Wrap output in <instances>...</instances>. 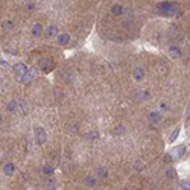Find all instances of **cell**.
Masks as SVG:
<instances>
[{
  "instance_id": "obj_23",
  "label": "cell",
  "mask_w": 190,
  "mask_h": 190,
  "mask_svg": "<svg viewBox=\"0 0 190 190\" xmlns=\"http://www.w3.org/2000/svg\"><path fill=\"white\" fill-rule=\"evenodd\" d=\"M166 176H167V178H176V171H175L173 167L167 169V171H166Z\"/></svg>"
},
{
  "instance_id": "obj_4",
  "label": "cell",
  "mask_w": 190,
  "mask_h": 190,
  "mask_svg": "<svg viewBox=\"0 0 190 190\" xmlns=\"http://www.w3.org/2000/svg\"><path fill=\"white\" fill-rule=\"evenodd\" d=\"M12 70L15 71V75H28L29 73V67L23 63H17L12 66Z\"/></svg>"
},
{
  "instance_id": "obj_13",
  "label": "cell",
  "mask_w": 190,
  "mask_h": 190,
  "mask_svg": "<svg viewBox=\"0 0 190 190\" xmlns=\"http://www.w3.org/2000/svg\"><path fill=\"white\" fill-rule=\"evenodd\" d=\"M41 34H43V26L40 23H35L34 26H32V35L34 37H40Z\"/></svg>"
},
{
  "instance_id": "obj_15",
  "label": "cell",
  "mask_w": 190,
  "mask_h": 190,
  "mask_svg": "<svg viewBox=\"0 0 190 190\" xmlns=\"http://www.w3.org/2000/svg\"><path fill=\"white\" fill-rule=\"evenodd\" d=\"M18 110H21L23 114H28L29 113V105H28V102L26 101H20L18 102Z\"/></svg>"
},
{
  "instance_id": "obj_10",
  "label": "cell",
  "mask_w": 190,
  "mask_h": 190,
  "mask_svg": "<svg viewBox=\"0 0 190 190\" xmlns=\"http://www.w3.org/2000/svg\"><path fill=\"white\" fill-rule=\"evenodd\" d=\"M53 67H55V63L52 59H43V70L46 73H49L50 70H53Z\"/></svg>"
},
{
  "instance_id": "obj_24",
  "label": "cell",
  "mask_w": 190,
  "mask_h": 190,
  "mask_svg": "<svg viewBox=\"0 0 190 190\" xmlns=\"http://www.w3.org/2000/svg\"><path fill=\"white\" fill-rule=\"evenodd\" d=\"M87 138H97L99 137V132L97 131H90V132H87L85 134Z\"/></svg>"
},
{
  "instance_id": "obj_12",
  "label": "cell",
  "mask_w": 190,
  "mask_h": 190,
  "mask_svg": "<svg viewBox=\"0 0 190 190\" xmlns=\"http://www.w3.org/2000/svg\"><path fill=\"white\" fill-rule=\"evenodd\" d=\"M169 55H171L172 58H179V56H181V50H179V47H176V46H171V47H169Z\"/></svg>"
},
{
  "instance_id": "obj_9",
  "label": "cell",
  "mask_w": 190,
  "mask_h": 190,
  "mask_svg": "<svg viewBox=\"0 0 190 190\" xmlns=\"http://www.w3.org/2000/svg\"><path fill=\"white\" fill-rule=\"evenodd\" d=\"M46 35L50 38V37H56L58 35V26L56 24H49L47 29H46Z\"/></svg>"
},
{
  "instance_id": "obj_7",
  "label": "cell",
  "mask_w": 190,
  "mask_h": 190,
  "mask_svg": "<svg viewBox=\"0 0 190 190\" xmlns=\"http://www.w3.org/2000/svg\"><path fill=\"white\" fill-rule=\"evenodd\" d=\"M3 173H5L6 176H12V175L15 173V164H12V163H6V164L3 166Z\"/></svg>"
},
{
  "instance_id": "obj_29",
  "label": "cell",
  "mask_w": 190,
  "mask_h": 190,
  "mask_svg": "<svg viewBox=\"0 0 190 190\" xmlns=\"http://www.w3.org/2000/svg\"><path fill=\"white\" fill-rule=\"evenodd\" d=\"M189 120H190V114H189Z\"/></svg>"
},
{
  "instance_id": "obj_28",
  "label": "cell",
  "mask_w": 190,
  "mask_h": 190,
  "mask_svg": "<svg viewBox=\"0 0 190 190\" xmlns=\"http://www.w3.org/2000/svg\"><path fill=\"white\" fill-rule=\"evenodd\" d=\"M0 122H2V114H0Z\"/></svg>"
},
{
  "instance_id": "obj_20",
  "label": "cell",
  "mask_w": 190,
  "mask_h": 190,
  "mask_svg": "<svg viewBox=\"0 0 190 190\" xmlns=\"http://www.w3.org/2000/svg\"><path fill=\"white\" fill-rule=\"evenodd\" d=\"M179 187L183 190H190V179H183L179 183Z\"/></svg>"
},
{
  "instance_id": "obj_26",
  "label": "cell",
  "mask_w": 190,
  "mask_h": 190,
  "mask_svg": "<svg viewBox=\"0 0 190 190\" xmlns=\"http://www.w3.org/2000/svg\"><path fill=\"white\" fill-rule=\"evenodd\" d=\"M160 108H163V110H167V105L164 104V102H161V104H160Z\"/></svg>"
},
{
  "instance_id": "obj_16",
  "label": "cell",
  "mask_w": 190,
  "mask_h": 190,
  "mask_svg": "<svg viewBox=\"0 0 190 190\" xmlns=\"http://www.w3.org/2000/svg\"><path fill=\"white\" fill-rule=\"evenodd\" d=\"M96 173H97L99 178H106L108 176V171H106V167H104V166H99L96 169Z\"/></svg>"
},
{
  "instance_id": "obj_18",
  "label": "cell",
  "mask_w": 190,
  "mask_h": 190,
  "mask_svg": "<svg viewBox=\"0 0 190 190\" xmlns=\"http://www.w3.org/2000/svg\"><path fill=\"white\" fill-rule=\"evenodd\" d=\"M125 131H126V129H125V126H123V125H117V126L113 129V134H114V136H122Z\"/></svg>"
},
{
  "instance_id": "obj_17",
  "label": "cell",
  "mask_w": 190,
  "mask_h": 190,
  "mask_svg": "<svg viewBox=\"0 0 190 190\" xmlns=\"http://www.w3.org/2000/svg\"><path fill=\"white\" fill-rule=\"evenodd\" d=\"M111 12H113V15H120V14H123V6L122 5H113Z\"/></svg>"
},
{
  "instance_id": "obj_5",
  "label": "cell",
  "mask_w": 190,
  "mask_h": 190,
  "mask_svg": "<svg viewBox=\"0 0 190 190\" xmlns=\"http://www.w3.org/2000/svg\"><path fill=\"white\" fill-rule=\"evenodd\" d=\"M56 40H58V44L59 46H67V44H70V41H71V37L69 34H59V35H56Z\"/></svg>"
},
{
  "instance_id": "obj_27",
  "label": "cell",
  "mask_w": 190,
  "mask_h": 190,
  "mask_svg": "<svg viewBox=\"0 0 190 190\" xmlns=\"http://www.w3.org/2000/svg\"><path fill=\"white\" fill-rule=\"evenodd\" d=\"M151 190H158V189H155V187H152V189H151Z\"/></svg>"
},
{
  "instance_id": "obj_3",
  "label": "cell",
  "mask_w": 190,
  "mask_h": 190,
  "mask_svg": "<svg viewBox=\"0 0 190 190\" xmlns=\"http://www.w3.org/2000/svg\"><path fill=\"white\" fill-rule=\"evenodd\" d=\"M186 149H187V146L183 143V145H178V146H175L172 149V152H171V155H172V158H181V157L184 155V152H186Z\"/></svg>"
},
{
  "instance_id": "obj_21",
  "label": "cell",
  "mask_w": 190,
  "mask_h": 190,
  "mask_svg": "<svg viewBox=\"0 0 190 190\" xmlns=\"http://www.w3.org/2000/svg\"><path fill=\"white\" fill-rule=\"evenodd\" d=\"M3 29H6V31H12V29H14V23H12L11 20H6V21L3 23Z\"/></svg>"
},
{
  "instance_id": "obj_22",
  "label": "cell",
  "mask_w": 190,
  "mask_h": 190,
  "mask_svg": "<svg viewBox=\"0 0 190 190\" xmlns=\"http://www.w3.org/2000/svg\"><path fill=\"white\" fill-rule=\"evenodd\" d=\"M178 136H179V128H176V129L172 132V136L169 137V143H173V141L178 138Z\"/></svg>"
},
{
  "instance_id": "obj_19",
  "label": "cell",
  "mask_w": 190,
  "mask_h": 190,
  "mask_svg": "<svg viewBox=\"0 0 190 190\" xmlns=\"http://www.w3.org/2000/svg\"><path fill=\"white\" fill-rule=\"evenodd\" d=\"M53 172H55L53 166H49V164H44L43 166V173L44 175H53Z\"/></svg>"
},
{
  "instance_id": "obj_8",
  "label": "cell",
  "mask_w": 190,
  "mask_h": 190,
  "mask_svg": "<svg viewBox=\"0 0 190 190\" xmlns=\"http://www.w3.org/2000/svg\"><path fill=\"white\" fill-rule=\"evenodd\" d=\"M160 119H161V114L158 111H151L148 114V122H151V123H157Z\"/></svg>"
},
{
  "instance_id": "obj_1",
  "label": "cell",
  "mask_w": 190,
  "mask_h": 190,
  "mask_svg": "<svg viewBox=\"0 0 190 190\" xmlns=\"http://www.w3.org/2000/svg\"><path fill=\"white\" fill-rule=\"evenodd\" d=\"M158 14H161V15H173L175 12H178V9H176V5L175 3H171V2H163V3H160L158 5Z\"/></svg>"
},
{
  "instance_id": "obj_14",
  "label": "cell",
  "mask_w": 190,
  "mask_h": 190,
  "mask_svg": "<svg viewBox=\"0 0 190 190\" xmlns=\"http://www.w3.org/2000/svg\"><path fill=\"white\" fill-rule=\"evenodd\" d=\"M84 183H85L88 187H96V186H97V181H96L94 176H85V178H84Z\"/></svg>"
},
{
  "instance_id": "obj_2",
  "label": "cell",
  "mask_w": 190,
  "mask_h": 190,
  "mask_svg": "<svg viewBox=\"0 0 190 190\" xmlns=\"http://www.w3.org/2000/svg\"><path fill=\"white\" fill-rule=\"evenodd\" d=\"M34 132H35V141H37V145H40V146L44 145L46 140H47V132H46V129H44L43 126H35Z\"/></svg>"
},
{
  "instance_id": "obj_6",
  "label": "cell",
  "mask_w": 190,
  "mask_h": 190,
  "mask_svg": "<svg viewBox=\"0 0 190 190\" xmlns=\"http://www.w3.org/2000/svg\"><path fill=\"white\" fill-rule=\"evenodd\" d=\"M132 76H134V79L136 81H143L145 79V76H146V71L143 67H136L134 71H132Z\"/></svg>"
},
{
  "instance_id": "obj_11",
  "label": "cell",
  "mask_w": 190,
  "mask_h": 190,
  "mask_svg": "<svg viewBox=\"0 0 190 190\" xmlns=\"http://www.w3.org/2000/svg\"><path fill=\"white\" fill-rule=\"evenodd\" d=\"M6 110H8V113H17V110H18V102L17 101H9L8 102V105H6Z\"/></svg>"
},
{
  "instance_id": "obj_25",
  "label": "cell",
  "mask_w": 190,
  "mask_h": 190,
  "mask_svg": "<svg viewBox=\"0 0 190 190\" xmlns=\"http://www.w3.org/2000/svg\"><path fill=\"white\" fill-rule=\"evenodd\" d=\"M56 189V184H55V179H50L49 183H47V187H46V190H55Z\"/></svg>"
}]
</instances>
